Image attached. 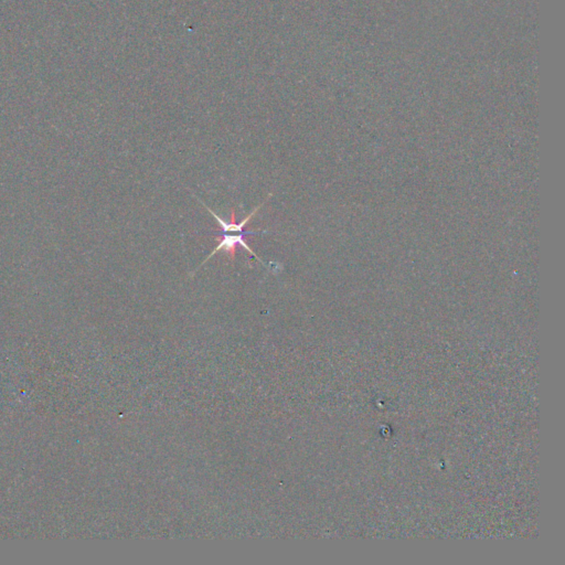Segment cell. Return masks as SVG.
<instances>
[{"label": "cell", "mask_w": 565, "mask_h": 565, "mask_svg": "<svg viewBox=\"0 0 565 565\" xmlns=\"http://www.w3.org/2000/svg\"><path fill=\"white\" fill-rule=\"evenodd\" d=\"M263 232L264 231H242L237 232V235H233V232H217V235H215L217 237V240L219 241V246L213 250L212 253L210 254L209 257L206 259V261H204V263H202L200 266H202L204 263L207 262L208 259H211L213 255H215V254L219 253L220 251H224V254H226V255L229 257V259L233 261L235 257V253H237V246H242V248H246L250 255H253L254 257H257L259 262L264 264L262 259H259L257 254L254 253L253 250L248 246V242H246V237H250V235H259V233H263Z\"/></svg>", "instance_id": "cell-1"}]
</instances>
